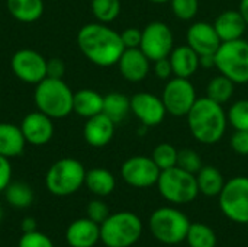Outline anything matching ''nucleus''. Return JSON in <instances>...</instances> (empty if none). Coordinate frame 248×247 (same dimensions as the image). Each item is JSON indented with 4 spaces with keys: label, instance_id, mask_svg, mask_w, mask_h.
I'll return each instance as SVG.
<instances>
[{
    "label": "nucleus",
    "instance_id": "nucleus-1",
    "mask_svg": "<svg viewBox=\"0 0 248 247\" xmlns=\"http://www.w3.org/2000/svg\"><path fill=\"white\" fill-rule=\"evenodd\" d=\"M77 45L83 55L99 67L118 64L125 51L121 33L100 22L84 25L77 33Z\"/></svg>",
    "mask_w": 248,
    "mask_h": 247
},
{
    "label": "nucleus",
    "instance_id": "nucleus-2",
    "mask_svg": "<svg viewBox=\"0 0 248 247\" xmlns=\"http://www.w3.org/2000/svg\"><path fill=\"white\" fill-rule=\"evenodd\" d=\"M186 118L193 138L206 146L221 141L228 124L224 106L208 96L196 99Z\"/></svg>",
    "mask_w": 248,
    "mask_h": 247
},
{
    "label": "nucleus",
    "instance_id": "nucleus-3",
    "mask_svg": "<svg viewBox=\"0 0 248 247\" xmlns=\"http://www.w3.org/2000/svg\"><path fill=\"white\" fill-rule=\"evenodd\" d=\"M74 93L62 79L45 77L35 87V105L49 118H65L73 112Z\"/></svg>",
    "mask_w": 248,
    "mask_h": 247
},
{
    "label": "nucleus",
    "instance_id": "nucleus-4",
    "mask_svg": "<svg viewBox=\"0 0 248 247\" xmlns=\"http://www.w3.org/2000/svg\"><path fill=\"white\" fill-rule=\"evenodd\" d=\"M142 234V221L129 211L110 214L100 224V240L108 247H131Z\"/></svg>",
    "mask_w": 248,
    "mask_h": 247
},
{
    "label": "nucleus",
    "instance_id": "nucleus-5",
    "mask_svg": "<svg viewBox=\"0 0 248 247\" xmlns=\"http://www.w3.org/2000/svg\"><path fill=\"white\" fill-rule=\"evenodd\" d=\"M157 186L161 197L176 205L189 204L199 195L196 175L189 173L179 166L161 170Z\"/></svg>",
    "mask_w": 248,
    "mask_h": 247
},
{
    "label": "nucleus",
    "instance_id": "nucleus-6",
    "mask_svg": "<svg viewBox=\"0 0 248 247\" xmlns=\"http://www.w3.org/2000/svg\"><path fill=\"white\" fill-rule=\"evenodd\" d=\"M86 179L84 166L71 157L57 160L45 176L48 191L55 197H68L76 194Z\"/></svg>",
    "mask_w": 248,
    "mask_h": 247
},
{
    "label": "nucleus",
    "instance_id": "nucleus-7",
    "mask_svg": "<svg viewBox=\"0 0 248 247\" xmlns=\"http://www.w3.org/2000/svg\"><path fill=\"white\" fill-rule=\"evenodd\" d=\"M190 221L177 208L163 207L150 217V231L163 245H179L186 240Z\"/></svg>",
    "mask_w": 248,
    "mask_h": 247
},
{
    "label": "nucleus",
    "instance_id": "nucleus-8",
    "mask_svg": "<svg viewBox=\"0 0 248 247\" xmlns=\"http://www.w3.org/2000/svg\"><path fill=\"white\" fill-rule=\"evenodd\" d=\"M215 67L235 84L248 83V41L222 42L215 54Z\"/></svg>",
    "mask_w": 248,
    "mask_h": 247
},
{
    "label": "nucleus",
    "instance_id": "nucleus-9",
    "mask_svg": "<svg viewBox=\"0 0 248 247\" xmlns=\"http://www.w3.org/2000/svg\"><path fill=\"white\" fill-rule=\"evenodd\" d=\"M219 198L224 215L238 224H248V178L235 176L225 182Z\"/></svg>",
    "mask_w": 248,
    "mask_h": 247
},
{
    "label": "nucleus",
    "instance_id": "nucleus-10",
    "mask_svg": "<svg viewBox=\"0 0 248 247\" xmlns=\"http://www.w3.org/2000/svg\"><path fill=\"white\" fill-rule=\"evenodd\" d=\"M196 99V89L190 80L176 76L166 83L161 95L167 114L173 116H186Z\"/></svg>",
    "mask_w": 248,
    "mask_h": 247
},
{
    "label": "nucleus",
    "instance_id": "nucleus-11",
    "mask_svg": "<svg viewBox=\"0 0 248 247\" xmlns=\"http://www.w3.org/2000/svg\"><path fill=\"white\" fill-rule=\"evenodd\" d=\"M174 48L173 32L167 23L154 20L142 29V39L140 49L148 57L150 61H157L170 55Z\"/></svg>",
    "mask_w": 248,
    "mask_h": 247
},
{
    "label": "nucleus",
    "instance_id": "nucleus-12",
    "mask_svg": "<svg viewBox=\"0 0 248 247\" xmlns=\"http://www.w3.org/2000/svg\"><path fill=\"white\" fill-rule=\"evenodd\" d=\"M161 170L151 157L134 156L124 162L121 167L122 179L132 188H151L157 185Z\"/></svg>",
    "mask_w": 248,
    "mask_h": 247
},
{
    "label": "nucleus",
    "instance_id": "nucleus-13",
    "mask_svg": "<svg viewBox=\"0 0 248 247\" xmlns=\"http://www.w3.org/2000/svg\"><path fill=\"white\" fill-rule=\"evenodd\" d=\"M10 66L15 76L29 84H38L46 77V60L39 52L29 48L16 51Z\"/></svg>",
    "mask_w": 248,
    "mask_h": 247
},
{
    "label": "nucleus",
    "instance_id": "nucleus-14",
    "mask_svg": "<svg viewBox=\"0 0 248 247\" xmlns=\"http://www.w3.org/2000/svg\"><path fill=\"white\" fill-rule=\"evenodd\" d=\"M131 111L145 127H157L166 118V108L161 98L150 92H138L131 98Z\"/></svg>",
    "mask_w": 248,
    "mask_h": 247
},
{
    "label": "nucleus",
    "instance_id": "nucleus-15",
    "mask_svg": "<svg viewBox=\"0 0 248 247\" xmlns=\"http://www.w3.org/2000/svg\"><path fill=\"white\" fill-rule=\"evenodd\" d=\"M187 45L193 48L199 57L202 55H215L222 41L219 39L214 23L209 22H196L190 25L186 33Z\"/></svg>",
    "mask_w": 248,
    "mask_h": 247
},
{
    "label": "nucleus",
    "instance_id": "nucleus-16",
    "mask_svg": "<svg viewBox=\"0 0 248 247\" xmlns=\"http://www.w3.org/2000/svg\"><path fill=\"white\" fill-rule=\"evenodd\" d=\"M20 130L28 144L44 146L49 143L54 135L52 118H49L41 111L31 112L22 119Z\"/></svg>",
    "mask_w": 248,
    "mask_h": 247
},
{
    "label": "nucleus",
    "instance_id": "nucleus-17",
    "mask_svg": "<svg viewBox=\"0 0 248 247\" xmlns=\"http://www.w3.org/2000/svg\"><path fill=\"white\" fill-rule=\"evenodd\" d=\"M118 67L125 80L138 83L148 76L150 60L140 48H125L118 61Z\"/></svg>",
    "mask_w": 248,
    "mask_h": 247
},
{
    "label": "nucleus",
    "instance_id": "nucleus-18",
    "mask_svg": "<svg viewBox=\"0 0 248 247\" xmlns=\"http://www.w3.org/2000/svg\"><path fill=\"white\" fill-rule=\"evenodd\" d=\"M115 125L116 124L110 118H108L103 112L92 118H87L83 128V135L86 143L97 148L108 146L115 135Z\"/></svg>",
    "mask_w": 248,
    "mask_h": 247
},
{
    "label": "nucleus",
    "instance_id": "nucleus-19",
    "mask_svg": "<svg viewBox=\"0 0 248 247\" xmlns=\"http://www.w3.org/2000/svg\"><path fill=\"white\" fill-rule=\"evenodd\" d=\"M65 240L71 247H94L100 240V224L87 217L78 218L68 226Z\"/></svg>",
    "mask_w": 248,
    "mask_h": 247
},
{
    "label": "nucleus",
    "instance_id": "nucleus-20",
    "mask_svg": "<svg viewBox=\"0 0 248 247\" xmlns=\"http://www.w3.org/2000/svg\"><path fill=\"white\" fill-rule=\"evenodd\" d=\"M214 28L222 42L241 39L246 33L247 23L244 17L241 16L240 10H224L218 15V17L214 22Z\"/></svg>",
    "mask_w": 248,
    "mask_h": 247
},
{
    "label": "nucleus",
    "instance_id": "nucleus-21",
    "mask_svg": "<svg viewBox=\"0 0 248 247\" xmlns=\"http://www.w3.org/2000/svg\"><path fill=\"white\" fill-rule=\"evenodd\" d=\"M169 58H170V63L173 67V74L176 77L189 79L201 67L199 54L193 48H190L189 45L174 47L173 51L170 52Z\"/></svg>",
    "mask_w": 248,
    "mask_h": 247
},
{
    "label": "nucleus",
    "instance_id": "nucleus-22",
    "mask_svg": "<svg viewBox=\"0 0 248 247\" xmlns=\"http://www.w3.org/2000/svg\"><path fill=\"white\" fill-rule=\"evenodd\" d=\"M26 140L20 127L15 124L0 122V156L12 159L17 157L25 150Z\"/></svg>",
    "mask_w": 248,
    "mask_h": 247
},
{
    "label": "nucleus",
    "instance_id": "nucleus-23",
    "mask_svg": "<svg viewBox=\"0 0 248 247\" xmlns=\"http://www.w3.org/2000/svg\"><path fill=\"white\" fill-rule=\"evenodd\" d=\"M103 96L92 89H81L74 93L73 98V112L83 118H92L102 114Z\"/></svg>",
    "mask_w": 248,
    "mask_h": 247
},
{
    "label": "nucleus",
    "instance_id": "nucleus-24",
    "mask_svg": "<svg viewBox=\"0 0 248 247\" xmlns=\"http://www.w3.org/2000/svg\"><path fill=\"white\" fill-rule=\"evenodd\" d=\"M84 185L96 197H108L115 191L116 181L115 176L103 167H94L86 172Z\"/></svg>",
    "mask_w": 248,
    "mask_h": 247
},
{
    "label": "nucleus",
    "instance_id": "nucleus-25",
    "mask_svg": "<svg viewBox=\"0 0 248 247\" xmlns=\"http://www.w3.org/2000/svg\"><path fill=\"white\" fill-rule=\"evenodd\" d=\"M9 13L19 22H36L44 13L42 0H6Z\"/></svg>",
    "mask_w": 248,
    "mask_h": 247
},
{
    "label": "nucleus",
    "instance_id": "nucleus-26",
    "mask_svg": "<svg viewBox=\"0 0 248 247\" xmlns=\"http://www.w3.org/2000/svg\"><path fill=\"white\" fill-rule=\"evenodd\" d=\"M199 194L205 197H218L225 185L222 173L214 166H202L196 173Z\"/></svg>",
    "mask_w": 248,
    "mask_h": 247
},
{
    "label": "nucleus",
    "instance_id": "nucleus-27",
    "mask_svg": "<svg viewBox=\"0 0 248 247\" xmlns=\"http://www.w3.org/2000/svg\"><path fill=\"white\" fill-rule=\"evenodd\" d=\"M131 111V99L119 92H110L103 96V109L102 112L110 118L115 124H119L126 118Z\"/></svg>",
    "mask_w": 248,
    "mask_h": 247
},
{
    "label": "nucleus",
    "instance_id": "nucleus-28",
    "mask_svg": "<svg viewBox=\"0 0 248 247\" xmlns=\"http://www.w3.org/2000/svg\"><path fill=\"white\" fill-rule=\"evenodd\" d=\"M4 198L9 205L17 210H23L32 205L33 191L25 182H10L4 189Z\"/></svg>",
    "mask_w": 248,
    "mask_h": 247
},
{
    "label": "nucleus",
    "instance_id": "nucleus-29",
    "mask_svg": "<svg viewBox=\"0 0 248 247\" xmlns=\"http://www.w3.org/2000/svg\"><path fill=\"white\" fill-rule=\"evenodd\" d=\"M235 90V83L232 80H230L228 77H225L224 74H219L214 79H211V82L208 83L206 87V96L221 105L227 103Z\"/></svg>",
    "mask_w": 248,
    "mask_h": 247
},
{
    "label": "nucleus",
    "instance_id": "nucleus-30",
    "mask_svg": "<svg viewBox=\"0 0 248 247\" xmlns=\"http://www.w3.org/2000/svg\"><path fill=\"white\" fill-rule=\"evenodd\" d=\"M186 242L190 247H215L217 234L209 226L202 223H193L189 227Z\"/></svg>",
    "mask_w": 248,
    "mask_h": 247
},
{
    "label": "nucleus",
    "instance_id": "nucleus-31",
    "mask_svg": "<svg viewBox=\"0 0 248 247\" xmlns=\"http://www.w3.org/2000/svg\"><path fill=\"white\" fill-rule=\"evenodd\" d=\"M90 9L93 16L100 23L113 22L121 13V1L119 0H92Z\"/></svg>",
    "mask_w": 248,
    "mask_h": 247
},
{
    "label": "nucleus",
    "instance_id": "nucleus-32",
    "mask_svg": "<svg viewBox=\"0 0 248 247\" xmlns=\"http://www.w3.org/2000/svg\"><path fill=\"white\" fill-rule=\"evenodd\" d=\"M177 156H179V150L174 146L169 143H161L155 146V148L153 150L151 159L154 160V163L158 166L160 170H166L177 166Z\"/></svg>",
    "mask_w": 248,
    "mask_h": 247
},
{
    "label": "nucleus",
    "instance_id": "nucleus-33",
    "mask_svg": "<svg viewBox=\"0 0 248 247\" xmlns=\"http://www.w3.org/2000/svg\"><path fill=\"white\" fill-rule=\"evenodd\" d=\"M227 118L234 130L248 131V99H241L232 103L227 112Z\"/></svg>",
    "mask_w": 248,
    "mask_h": 247
},
{
    "label": "nucleus",
    "instance_id": "nucleus-34",
    "mask_svg": "<svg viewBox=\"0 0 248 247\" xmlns=\"http://www.w3.org/2000/svg\"><path fill=\"white\" fill-rule=\"evenodd\" d=\"M173 15L180 20H192L199 10V0H170Z\"/></svg>",
    "mask_w": 248,
    "mask_h": 247
},
{
    "label": "nucleus",
    "instance_id": "nucleus-35",
    "mask_svg": "<svg viewBox=\"0 0 248 247\" xmlns=\"http://www.w3.org/2000/svg\"><path fill=\"white\" fill-rule=\"evenodd\" d=\"M177 166L189 173H193L196 175L201 169H202V159L201 156L192 150V148H183L179 151V156H177Z\"/></svg>",
    "mask_w": 248,
    "mask_h": 247
},
{
    "label": "nucleus",
    "instance_id": "nucleus-36",
    "mask_svg": "<svg viewBox=\"0 0 248 247\" xmlns=\"http://www.w3.org/2000/svg\"><path fill=\"white\" fill-rule=\"evenodd\" d=\"M19 247H54V243L46 234L35 230L23 233V236L19 239Z\"/></svg>",
    "mask_w": 248,
    "mask_h": 247
},
{
    "label": "nucleus",
    "instance_id": "nucleus-37",
    "mask_svg": "<svg viewBox=\"0 0 248 247\" xmlns=\"http://www.w3.org/2000/svg\"><path fill=\"white\" fill-rule=\"evenodd\" d=\"M86 214H87V218H90L92 221H94L97 224H102L110 215L108 205L100 199L90 201L87 208H86Z\"/></svg>",
    "mask_w": 248,
    "mask_h": 247
},
{
    "label": "nucleus",
    "instance_id": "nucleus-38",
    "mask_svg": "<svg viewBox=\"0 0 248 247\" xmlns=\"http://www.w3.org/2000/svg\"><path fill=\"white\" fill-rule=\"evenodd\" d=\"M231 148L240 154L248 156V131L246 130H235V132L231 137Z\"/></svg>",
    "mask_w": 248,
    "mask_h": 247
},
{
    "label": "nucleus",
    "instance_id": "nucleus-39",
    "mask_svg": "<svg viewBox=\"0 0 248 247\" xmlns=\"http://www.w3.org/2000/svg\"><path fill=\"white\" fill-rule=\"evenodd\" d=\"M121 39L125 48H140L142 39V31L138 28H126L121 33Z\"/></svg>",
    "mask_w": 248,
    "mask_h": 247
},
{
    "label": "nucleus",
    "instance_id": "nucleus-40",
    "mask_svg": "<svg viewBox=\"0 0 248 247\" xmlns=\"http://www.w3.org/2000/svg\"><path fill=\"white\" fill-rule=\"evenodd\" d=\"M65 71V64L61 58H49L46 60V77L62 79Z\"/></svg>",
    "mask_w": 248,
    "mask_h": 247
},
{
    "label": "nucleus",
    "instance_id": "nucleus-41",
    "mask_svg": "<svg viewBox=\"0 0 248 247\" xmlns=\"http://www.w3.org/2000/svg\"><path fill=\"white\" fill-rule=\"evenodd\" d=\"M12 182V166L7 157L0 156V192H4V189Z\"/></svg>",
    "mask_w": 248,
    "mask_h": 247
},
{
    "label": "nucleus",
    "instance_id": "nucleus-42",
    "mask_svg": "<svg viewBox=\"0 0 248 247\" xmlns=\"http://www.w3.org/2000/svg\"><path fill=\"white\" fill-rule=\"evenodd\" d=\"M154 73L158 79L161 80H167L171 77L173 74V67H171V63H170V58L166 57V58H161V60H157L154 61Z\"/></svg>",
    "mask_w": 248,
    "mask_h": 247
},
{
    "label": "nucleus",
    "instance_id": "nucleus-43",
    "mask_svg": "<svg viewBox=\"0 0 248 247\" xmlns=\"http://www.w3.org/2000/svg\"><path fill=\"white\" fill-rule=\"evenodd\" d=\"M20 227H22V230H23V233H29V231H35V230H36V221H35L33 218H31V217H28V218H25V220H22V223H20Z\"/></svg>",
    "mask_w": 248,
    "mask_h": 247
},
{
    "label": "nucleus",
    "instance_id": "nucleus-44",
    "mask_svg": "<svg viewBox=\"0 0 248 247\" xmlns=\"http://www.w3.org/2000/svg\"><path fill=\"white\" fill-rule=\"evenodd\" d=\"M201 67H203V68L215 67V55H202L201 57Z\"/></svg>",
    "mask_w": 248,
    "mask_h": 247
},
{
    "label": "nucleus",
    "instance_id": "nucleus-45",
    "mask_svg": "<svg viewBox=\"0 0 248 247\" xmlns=\"http://www.w3.org/2000/svg\"><path fill=\"white\" fill-rule=\"evenodd\" d=\"M238 10H240L241 16L244 17V20H246V23H247L248 26V0H241V1H240Z\"/></svg>",
    "mask_w": 248,
    "mask_h": 247
},
{
    "label": "nucleus",
    "instance_id": "nucleus-46",
    "mask_svg": "<svg viewBox=\"0 0 248 247\" xmlns=\"http://www.w3.org/2000/svg\"><path fill=\"white\" fill-rule=\"evenodd\" d=\"M150 3H154V4H164V3H170V0H148Z\"/></svg>",
    "mask_w": 248,
    "mask_h": 247
},
{
    "label": "nucleus",
    "instance_id": "nucleus-47",
    "mask_svg": "<svg viewBox=\"0 0 248 247\" xmlns=\"http://www.w3.org/2000/svg\"><path fill=\"white\" fill-rule=\"evenodd\" d=\"M1 218H3V208L0 207V221H1Z\"/></svg>",
    "mask_w": 248,
    "mask_h": 247
}]
</instances>
